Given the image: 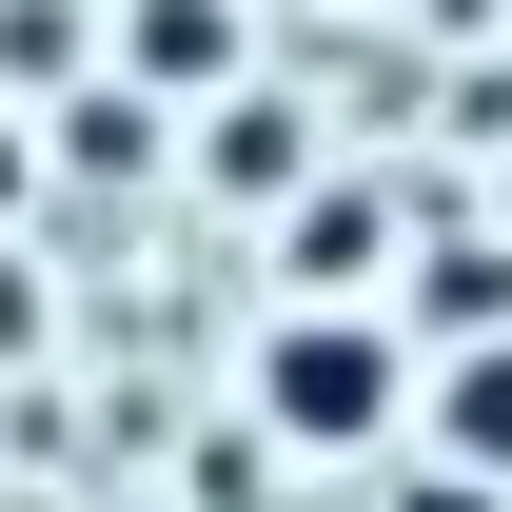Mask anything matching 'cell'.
Returning a JSON list of instances; mask_svg holds the SVG:
<instances>
[{"label": "cell", "instance_id": "cell-1", "mask_svg": "<svg viewBox=\"0 0 512 512\" xmlns=\"http://www.w3.org/2000/svg\"><path fill=\"white\" fill-rule=\"evenodd\" d=\"M394 394H414V375H394V335H375V316H296L276 355H256V414H276L296 453H375V434H394Z\"/></svg>", "mask_w": 512, "mask_h": 512}, {"label": "cell", "instance_id": "cell-2", "mask_svg": "<svg viewBox=\"0 0 512 512\" xmlns=\"http://www.w3.org/2000/svg\"><path fill=\"white\" fill-rule=\"evenodd\" d=\"M434 453H453V473H493V493H512V335H473V355H453V375H434Z\"/></svg>", "mask_w": 512, "mask_h": 512}, {"label": "cell", "instance_id": "cell-3", "mask_svg": "<svg viewBox=\"0 0 512 512\" xmlns=\"http://www.w3.org/2000/svg\"><path fill=\"white\" fill-rule=\"evenodd\" d=\"M197 178H217V197H296V119H276V99H237V119L197 138Z\"/></svg>", "mask_w": 512, "mask_h": 512}, {"label": "cell", "instance_id": "cell-4", "mask_svg": "<svg viewBox=\"0 0 512 512\" xmlns=\"http://www.w3.org/2000/svg\"><path fill=\"white\" fill-rule=\"evenodd\" d=\"M237 60V0H138V79H217Z\"/></svg>", "mask_w": 512, "mask_h": 512}, {"label": "cell", "instance_id": "cell-5", "mask_svg": "<svg viewBox=\"0 0 512 512\" xmlns=\"http://www.w3.org/2000/svg\"><path fill=\"white\" fill-rule=\"evenodd\" d=\"M375 276V197H296V296H355Z\"/></svg>", "mask_w": 512, "mask_h": 512}, {"label": "cell", "instance_id": "cell-6", "mask_svg": "<svg viewBox=\"0 0 512 512\" xmlns=\"http://www.w3.org/2000/svg\"><path fill=\"white\" fill-rule=\"evenodd\" d=\"M414 316H434V335H493V316H512V276H493V256H473V237H453L434 276H414Z\"/></svg>", "mask_w": 512, "mask_h": 512}, {"label": "cell", "instance_id": "cell-7", "mask_svg": "<svg viewBox=\"0 0 512 512\" xmlns=\"http://www.w3.org/2000/svg\"><path fill=\"white\" fill-rule=\"evenodd\" d=\"M394 512H493V473H414V493H394Z\"/></svg>", "mask_w": 512, "mask_h": 512}, {"label": "cell", "instance_id": "cell-8", "mask_svg": "<svg viewBox=\"0 0 512 512\" xmlns=\"http://www.w3.org/2000/svg\"><path fill=\"white\" fill-rule=\"evenodd\" d=\"M20 335H40V276H0V355H20Z\"/></svg>", "mask_w": 512, "mask_h": 512}, {"label": "cell", "instance_id": "cell-9", "mask_svg": "<svg viewBox=\"0 0 512 512\" xmlns=\"http://www.w3.org/2000/svg\"><path fill=\"white\" fill-rule=\"evenodd\" d=\"M0 197H20V138H0Z\"/></svg>", "mask_w": 512, "mask_h": 512}]
</instances>
